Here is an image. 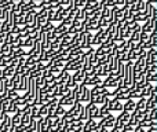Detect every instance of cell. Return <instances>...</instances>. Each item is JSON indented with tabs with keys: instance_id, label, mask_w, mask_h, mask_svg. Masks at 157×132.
<instances>
[{
	"instance_id": "cell-37",
	"label": "cell",
	"mask_w": 157,
	"mask_h": 132,
	"mask_svg": "<svg viewBox=\"0 0 157 132\" xmlns=\"http://www.w3.org/2000/svg\"><path fill=\"white\" fill-rule=\"evenodd\" d=\"M4 17H6V10H3V8H0V22L4 21Z\"/></svg>"
},
{
	"instance_id": "cell-10",
	"label": "cell",
	"mask_w": 157,
	"mask_h": 132,
	"mask_svg": "<svg viewBox=\"0 0 157 132\" xmlns=\"http://www.w3.org/2000/svg\"><path fill=\"white\" fill-rule=\"evenodd\" d=\"M146 98H139L138 102H135V109L139 111L142 110H146Z\"/></svg>"
},
{
	"instance_id": "cell-2",
	"label": "cell",
	"mask_w": 157,
	"mask_h": 132,
	"mask_svg": "<svg viewBox=\"0 0 157 132\" xmlns=\"http://www.w3.org/2000/svg\"><path fill=\"white\" fill-rule=\"evenodd\" d=\"M92 33L91 32H83V36H81V41L78 48H81L83 51H87V50L91 48V41H92Z\"/></svg>"
},
{
	"instance_id": "cell-12",
	"label": "cell",
	"mask_w": 157,
	"mask_h": 132,
	"mask_svg": "<svg viewBox=\"0 0 157 132\" xmlns=\"http://www.w3.org/2000/svg\"><path fill=\"white\" fill-rule=\"evenodd\" d=\"M25 25H32L33 22H35V19H36V14H33V13H30V11H28L26 14H25Z\"/></svg>"
},
{
	"instance_id": "cell-20",
	"label": "cell",
	"mask_w": 157,
	"mask_h": 132,
	"mask_svg": "<svg viewBox=\"0 0 157 132\" xmlns=\"http://www.w3.org/2000/svg\"><path fill=\"white\" fill-rule=\"evenodd\" d=\"M54 28H55V25L52 24V22H47V24H44L43 26H41L40 30H43V32L48 33V32H52V30H54Z\"/></svg>"
},
{
	"instance_id": "cell-26",
	"label": "cell",
	"mask_w": 157,
	"mask_h": 132,
	"mask_svg": "<svg viewBox=\"0 0 157 132\" xmlns=\"http://www.w3.org/2000/svg\"><path fill=\"white\" fill-rule=\"evenodd\" d=\"M65 111H66V109L63 107V106H59V105H58L57 109H55V117H62L63 114H65Z\"/></svg>"
},
{
	"instance_id": "cell-45",
	"label": "cell",
	"mask_w": 157,
	"mask_h": 132,
	"mask_svg": "<svg viewBox=\"0 0 157 132\" xmlns=\"http://www.w3.org/2000/svg\"><path fill=\"white\" fill-rule=\"evenodd\" d=\"M120 132H123V131H120Z\"/></svg>"
},
{
	"instance_id": "cell-8",
	"label": "cell",
	"mask_w": 157,
	"mask_h": 132,
	"mask_svg": "<svg viewBox=\"0 0 157 132\" xmlns=\"http://www.w3.org/2000/svg\"><path fill=\"white\" fill-rule=\"evenodd\" d=\"M97 128V121L95 120H88V121L84 123L83 125V132H90V131H94Z\"/></svg>"
},
{
	"instance_id": "cell-1",
	"label": "cell",
	"mask_w": 157,
	"mask_h": 132,
	"mask_svg": "<svg viewBox=\"0 0 157 132\" xmlns=\"http://www.w3.org/2000/svg\"><path fill=\"white\" fill-rule=\"evenodd\" d=\"M128 120H130V113H127V111H124V110L120 111L119 117H116V120H114L113 130H116L117 132H120L125 124H128Z\"/></svg>"
},
{
	"instance_id": "cell-19",
	"label": "cell",
	"mask_w": 157,
	"mask_h": 132,
	"mask_svg": "<svg viewBox=\"0 0 157 132\" xmlns=\"http://www.w3.org/2000/svg\"><path fill=\"white\" fill-rule=\"evenodd\" d=\"M29 114H30V119H37V117H41L40 114H39V106H36V105L30 106Z\"/></svg>"
},
{
	"instance_id": "cell-40",
	"label": "cell",
	"mask_w": 157,
	"mask_h": 132,
	"mask_svg": "<svg viewBox=\"0 0 157 132\" xmlns=\"http://www.w3.org/2000/svg\"><path fill=\"white\" fill-rule=\"evenodd\" d=\"M147 3H150V4H153V6H155L156 3H157V0H147Z\"/></svg>"
},
{
	"instance_id": "cell-31",
	"label": "cell",
	"mask_w": 157,
	"mask_h": 132,
	"mask_svg": "<svg viewBox=\"0 0 157 132\" xmlns=\"http://www.w3.org/2000/svg\"><path fill=\"white\" fill-rule=\"evenodd\" d=\"M33 47V40L30 37L25 39L24 40V46H22V48H32Z\"/></svg>"
},
{
	"instance_id": "cell-18",
	"label": "cell",
	"mask_w": 157,
	"mask_h": 132,
	"mask_svg": "<svg viewBox=\"0 0 157 132\" xmlns=\"http://www.w3.org/2000/svg\"><path fill=\"white\" fill-rule=\"evenodd\" d=\"M19 109H21L19 106L14 105V103L10 100V103H8V107H7V111H6V113H7V114H15L17 111L19 110Z\"/></svg>"
},
{
	"instance_id": "cell-33",
	"label": "cell",
	"mask_w": 157,
	"mask_h": 132,
	"mask_svg": "<svg viewBox=\"0 0 157 132\" xmlns=\"http://www.w3.org/2000/svg\"><path fill=\"white\" fill-rule=\"evenodd\" d=\"M63 21V17L59 13H58V11H55V15H54V19H52V22H62Z\"/></svg>"
},
{
	"instance_id": "cell-25",
	"label": "cell",
	"mask_w": 157,
	"mask_h": 132,
	"mask_svg": "<svg viewBox=\"0 0 157 132\" xmlns=\"http://www.w3.org/2000/svg\"><path fill=\"white\" fill-rule=\"evenodd\" d=\"M10 54V46L8 44H2L0 46V55H8Z\"/></svg>"
},
{
	"instance_id": "cell-22",
	"label": "cell",
	"mask_w": 157,
	"mask_h": 132,
	"mask_svg": "<svg viewBox=\"0 0 157 132\" xmlns=\"http://www.w3.org/2000/svg\"><path fill=\"white\" fill-rule=\"evenodd\" d=\"M106 54H108V51H106V50H103L102 47H98V48L95 50V55H97V58H98V59H101V58H103Z\"/></svg>"
},
{
	"instance_id": "cell-17",
	"label": "cell",
	"mask_w": 157,
	"mask_h": 132,
	"mask_svg": "<svg viewBox=\"0 0 157 132\" xmlns=\"http://www.w3.org/2000/svg\"><path fill=\"white\" fill-rule=\"evenodd\" d=\"M30 121H32V119H30V114H22V119H21V125H24L25 128H29Z\"/></svg>"
},
{
	"instance_id": "cell-13",
	"label": "cell",
	"mask_w": 157,
	"mask_h": 132,
	"mask_svg": "<svg viewBox=\"0 0 157 132\" xmlns=\"http://www.w3.org/2000/svg\"><path fill=\"white\" fill-rule=\"evenodd\" d=\"M114 44H116V43H114V41H113V39L108 37L105 41H103L102 44H101L99 47H102L103 50H109V48H113V47H114Z\"/></svg>"
},
{
	"instance_id": "cell-15",
	"label": "cell",
	"mask_w": 157,
	"mask_h": 132,
	"mask_svg": "<svg viewBox=\"0 0 157 132\" xmlns=\"http://www.w3.org/2000/svg\"><path fill=\"white\" fill-rule=\"evenodd\" d=\"M110 15H112L110 8H109V7H102V10H101V18L108 21V19L110 18Z\"/></svg>"
},
{
	"instance_id": "cell-32",
	"label": "cell",
	"mask_w": 157,
	"mask_h": 132,
	"mask_svg": "<svg viewBox=\"0 0 157 132\" xmlns=\"http://www.w3.org/2000/svg\"><path fill=\"white\" fill-rule=\"evenodd\" d=\"M86 2L87 0H73L75 8H83L84 6H86Z\"/></svg>"
},
{
	"instance_id": "cell-24",
	"label": "cell",
	"mask_w": 157,
	"mask_h": 132,
	"mask_svg": "<svg viewBox=\"0 0 157 132\" xmlns=\"http://www.w3.org/2000/svg\"><path fill=\"white\" fill-rule=\"evenodd\" d=\"M14 39H15V36H13L11 33H6V36H4V43L3 44H13L14 43Z\"/></svg>"
},
{
	"instance_id": "cell-4",
	"label": "cell",
	"mask_w": 157,
	"mask_h": 132,
	"mask_svg": "<svg viewBox=\"0 0 157 132\" xmlns=\"http://www.w3.org/2000/svg\"><path fill=\"white\" fill-rule=\"evenodd\" d=\"M86 70L81 67L80 70H77V72H75L73 74H72V77H73V80H75V83L76 84H83V81H84V77H86Z\"/></svg>"
},
{
	"instance_id": "cell-16",
	"label": "cell",
	"mask_w": 157,
	"mask_h": 132,
	"mask_svg": "<svg viewBox=\"0 0 157 132\" xmlns=\"http://www.w3.org/2000/svg\"><path fill=\"white\" fill-rule=\"evenodd\" d=\"M128 29L131 32H141V25L138 22H134V21H128Z\"/></svg>"
},
{
	"instance_id": "cell-28",
	"label": "cell",
	"mask_w": 157,
	"mask_h": 132,
	"mask_svg": "<svg viewBox=\"0 0 157 132\" xmlns=\"http://www.w3.org/2000/svg\"><path fill=\"white\" fill-rule=\"evenodd\" d=\"M50 46H51V50L57 51V50L59 48V46H61V40L59 39H55V40H52L51 43H50Z\"/></svg>"
},
{
	"instance_id": "cell-11",
	"label": "cell",
	"mask_w": 157,
	"mask_h": 132,
	"mask_svg": "<svg viewBox=\"0 0 157 132\" xmlns=\"http://www.w3.org/2000/svg\"><path fill=\"white\" fill-rule=\"evenodd\" d=\"M14 76V67H11V66H6L4 69L2 70V77H4V78H10V77H13Z\"/></svg>"
},
{
	"instance_id": "cell-23",
	"label": "cell",
	"mask_w": 157,
	"mask_h": 132,
	"mask_svg": "<svg viewBox=\"0 0 157 132\" xmlns=\"http://www.w3.org/2000/svg\"><path fill=\"white\" fill-rule=\"evenodd\" d=\"M75 19H77V21H81V22L86 19V11H84V8H80V10L77 11V14H76V17H75Z\"/></svg>"
},
{
	"instance_id": "cell-44",
	"label": "cell",
	"mask_w": 157,
	"mask_h": 132,
	"mask_svg": "<svg viewBox=\"0 0 157 132\" xmlns=\"http://www.w3.org/2000/svg\"><path fill=\"white\" fill-rule=\"evenodd\" d=\"M0 25H2V22H0Z\"/></svg>"
},
{
	"instance_id": "cell-36",
	"label": "cell",
	"mask_w": 157,
	"mask_h": 132,
	"mask_svg": "<svg viewBox=\"0 0 157 132\" xmlns=\"http://www.w3.org/2000/svg\"><path fill=\"white\" fill-rule=\"evenodd\" d=\"M63 24H65V25H68V26H71V25L72 24H73V19H72V18H69V17H66V18H63Z\"/></svg>"
},
{
	"instance_id": "cell-6",
	"label": "cell",
	"mask_w": 157,
	"mask_h": 132,
	"mask_svg": "<svg viewBox=\"0 0 157 132\" xmlns=\"http://www.w3.org/2000/svg\"><path fill=\"white\" fill-rule=\"evenodd\" d=\"M69 77H71V73H69L68 70H65V69H62L59 73H58V76H55V78H57L58 83H65Z\"/></svg>"
},
{
	"instance_id": "cell-34",
	"label": "cell",
	"mask_w": 157,
	"mask_h": 132,
	"mask_svg": "<svg viewBox=\"0 0 157 132\" xmlns=\"http://www.w3.org/2000/svg\"><path fill=\"white\" fill-rule=\"evenodd\" d=\"M134 128L135 127H132V125H130V124H125L124 127H123V132H134Z\"/></svg>"
},
{
	"instance_id": "cell-35",
	"label": "cell",
	"mask_w": 157,
	"mask_h": 132,
	"mask_svg": "<svg viewBox=\"0 0 157 132\" xmlns=\"http://www.w3.org/2000/svg\"><path fill=\"white\" fill-rule=\"evenodd\" d=\"M55 39H57V35H55L54 32H48V33H47V40H48L50 43H51L52 40H55Z\"/></svg>"
},
{
	"instance_id": "cell-30",
	"label": "cell",
	"mask_w": 157,
	"mask_h": 132,
	"mask_svg": "<svg viewBox=\"0 0 157 132\" xmlns=\"http://www.w3.org/2000/svg\"><path fill=\"white\" fill-rule=\"evenodd\" d=\"M113 111H123V103H121V100H116L114 102V105H113Z\"/></svg>"
},
{
	"instance_id": "cell-9",
	"label": "cell",
	"mask_w": 157,
	"mask_h": 132,
	"mask_svg": "<svg viewBox=\"0 0 157 132\" xmlns=\"http://www.w3.org/2000/svg\"><path fill=\"white\" fill-rule=\"evenodd\" d=\"M123 110L127 111V113H131V111L135 110V100L132 99H127L125 103L123 105Z\"/></svg>"
},
{
	"instance_id": "cell-27",
	"label": "cell",
	"mask_w": 157,
	"mask_h": 132,
	"mask_svg": "<svg viewBox=\"0 0 157 132\" xmlns=\"http://www.w3.org/2000/svg\"><path fill=\"white\" fill-rule=\"evenodd\" d=\"M63 84H65V87H66V88H69V89H72V88H73L75 85H76V83H75L73 77H72V74H71V77H69L68 80H66V81H65V83H63Z\"/></svg>"
},
{
	"instance_id": "cell-42",
	"label": "cell",
	"mask_w": 157,
	"mask_h": 132,
	"mask_svg": "<svg viewBox=\"0 0 157 132\" xmlns=\"http://www.w3.org/2000/svg\"><path fill=\"white\" fill-rule=\"evenodd\" d=\"M30 2H32V3H36V2H37V0H30Z\"/></svg>"
},
{
	"instance_id": "cell-21",
	"label": "cell",
	"mask_w": 157,
	"mask_h": 132,
	"mask_svg": "<svg viewBox=\"0 0 157 132\" xmlns=\"http://www.w3.org/2000/svg\"><path fill=\"white\" fill-rule=\"evenodd\" d=\"M18 96H21V95H19L18 91H15V89H8V91H7V98H8L10 100L17 99Z\"/></svg>"
},
{
	"instance_id": "cell-3",
	"label": "cell",
	"mask_w": 157,
	"mask_h": 132,
	"mask_svg": "<svg viewBox=\"0 0 157 132\" xmlns=\"http://www.w3.org/2000/svg\"><path fill=\"white\" fill-rule=\"evenodd\" d=\"M83 110H84L83 103H81V102H75V105L72 106V107L69 109L68 111L72 114V117H76V119H80V116H81V113H83Z\"/></svg>"
},
{
	"instance_id": "cell-5",
	"label": "cell",
	"mask_w": 157,
	"mask_h": 132,
	"mask_svg": "<svg viewBox=\"0 0 157 132\" xmlns=\"http://www.w3.org/2000/svg\"><path fill=\"white\" fill-rule=\"evenodd\" d=\"M155 88V85L153 84H150V83H146L144 87L141 88V98H149L150 96V92H152V89Z\"/></svg>"
},
{
	"instance_id": "cell-7",
	"label": "cell",
	"mask_w": 157,
	"mask_h": 132,
	"mask_svg": "<svg viewBox=\"0 0 157 132\" xmlns=\"http://www.w3.org/2000/svg\"><path fill=\"white\" fill-rule=\"evenodd\" d=\"M90 99H91V95H90V88L84 85L83 87V91H81V95H80V102L88 103Z\"/></svg>"
},
{
	"instance_id": "cell-41",
	"label": "cell",
	"mask_w": 157,
	"mask_h": 132,
	"mask_svg": "<svg viewBox=\"0 0 157 132\" xmlns=\"http://www.w3.org/2000/svg\"><path fill=\"white\" fill-rule=\"evenodd\" d=\"M17 3H19V0H11V4H17Z\"/></svg>"
},
{
	"instance_id": "cell-29",
	"label": "cell",
	"mask_w": 157,
	"mask_h": 132,
	"mask_svg": "<svg viewBox=\"0 0 157 132\" xmlns=\"http://www.w3.org/2000/svg\"><path fill=\"white\" fill-rule=\"evenodd\" d=\"M152 109H157V102L147 99L146 100V110H152Z\"/></svg>"
},
{
	"instance_id": "cell-38",
	"label": "cell",
	"mask_w": 157,
	"mask_h": 132,
	"mask_svg": "<svg viewBox=\"0 0 157 132\" xmlns=\"http://www.w3.org/2000/svg\"><path fill=\"white\" fill-rule=\"evenodd\" d=\"M134 132H146V130H145V128H142V127H135L134 128Z\"/></svg>"
},
{
	"instance_id": "cell-39",
	"label": "cell",
	"mask_w": 157,
	"mask_h": 132,
	"mask_svg": "<svg viewBox=\"0 0 157 132\" xmlns=\"http://www.w3.org/2000/svg\"><path fill=\"white\" fill-rule=\"evenodd\" d=\"M19 3H21V4H24V6H30V4H32V2H30V0H19Z\"/></svg>"
},
{
	"instance_id": "cell-43",
	"label": "cell",
	"mask_w": 157,
	"mask_h": 132,
	"mask_svg": "<svg viewBox=\"0 0 157 132\" xmlns=\"http://www.w3.org/2000/svg\"><path fill=\"white\" fill-rule=\"evenodd\" d=\"M2 70H3V69H0V76H2Z\"/></svg>"
},
{
	"instance_id": "cell-14",
	"label": "cell",
	"mask_w": 157,
	"mask_h": 132,
	"mask_svg": "<svg viewBox=\"0 0 157 132\" xmlns=\"http://www.w3.org/2000/svg\"><path fill=\"white\" fill-rule=\"evenodd\" d=\"M98 0H87L86 2V6L83 8H87V10H95L98 7Z\"/></svg>"
}]
</instances>
